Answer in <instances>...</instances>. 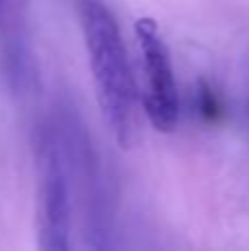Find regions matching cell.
<instances>
[{
	"label": "cell",
	"instance_id": "6",
	"mask_svg": "<svg viewBox=\"0 0 249 251\" xmlns=\"http://www.w3.org/2000/svg\"><path fill=\"white\" fill-rule=\"evenodd\" d=\"M247 115H249V101H247Z\"/></svg>",
	"mask_w": 249,
	"mask_h": 251
},
{
	"label": "cell",
	"instance_id": "3",
	"mask_svg": "<svg viewBox=\"0 0 249 251\" xmlns=\"http://www.w3.org/2000/svg\"><path fill=\"white\" fill-rule=\"evenodd\" d=\"M40 247L44 251H66L71 234L69 185L64 161L53 137L40 143Z\"/></svg>",
	"mask_w": 249,
	"mask_h": 251
},
{
	"label": "cell",
	"instance_id": "5",
	"mask_svg": "<svg viewBox=\"0 0 249 251\" xmlns=\"http://www.w3.org/2000/svg\"><path fill=\"white\" fill-rule=\"evenodd\" d=\"M2 7H4V0H0V18H2Z\"/></svg>",
	"mask_w": 249,
	"mask_h": 251
},
{
	"label": "cell",
	"instance_id": "2",
	"mask_svg": "<svg viewBox=\"0 0 249 251\" xmlns=\"http://www.w3.org/2000/svg\"><path fill=\"white\" fill-rule=\"evenodd\" d=\"M135 35L144 55L146 95L144 108L150 124L159 132H172L179 124V95H176L174 71L168 44L163 42L159 26L152 18L135 22Z\"/></svg>",
	"mask_w": 249,
	"mask_h": 251
},
{
	"label": "cell",
	"instance_id": "1",
	"mask_svg": "<svg viewBox=\"0 0 249 251\" xmlns=\"http://www.w3.org/2000/svg\"><path fill=\"white\" fill-rule=\"evenodd\" d=\"M77 16L101 117L117 146L128 148L135 132L137 88L119 26L101 0H77Z\"/></svg>",
	"mask_w": 249,
	"mask_h": 251
},
{
	"label": "cell",
	"instance_id": "4",
	"mask_svg": "<svg viewBox=\"0 0 249 251\" xmlns=\"http://www.w3.org/2000/svg\"><path fill=\"white\" fill-rule=\"evenodd\" d=\"M199 110H201V115L207 122H216V117L221 113L219 101H216L214 93L205 82H199Z\"/></svg>",
	"mask_w": 249,
	"mask_h": 251
}]
</instances>
